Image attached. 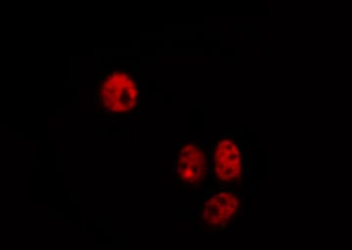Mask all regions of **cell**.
<instances>
[{
    "label": "cell",
    "mask_w": 352,
    "mask_h": 250,
    "mask_svg": "<svg viewBox=\"0 0 352 250\" xmlns=\"http://www.w3.org/2000/svg\"><path fill=\"white\" fill-rule=\"evenodd\" d=\"M95 111L110 122H122L140 106V71L136 66H106L95 75Z\"/></svg>",
    "instance_id": "1"
},
{
    "label": "cell",
    "mask_w": 352,
    "mask_h": 250,
    "mask_svg": "<svg viewBox=\"0 0 352 250\" xmlns=\"http://www.w3.org/2000/svg\"><path fill=\"white\" fill-rule=\"evenodd\" d=\"M212 182L221 190H231L243 181L244 152L231 132L221 134L212 149Z\"/></svg>",
    "instance_id": "2"
},
{
    "label": "cell",
    "mask_w": 352,
    "mask_h": 250,
    "mask_svg": "<svg viewBox=\"0 0 352 250\" xmlns=\"http://www.w3.org/2000/svg\"><path fill=\"white\" fill-rule=\"evenodd\" d=\"M208 157L204 143L190 141L178 146L173 155V180L185 191L195 194L207 184Z\"/></svg>",
    "instance_id": "3"
},
{
    "label": "cell",
    "mask_w": 352,
    "mask_h": 250,
    "mask_svg": "<svg viewBox=\"0 0 352 250\" xmlns=\"http://www.w3.org/2000/svg\"><path fill=\"white\" fill-rule=\"evenodd\" d=\"M243 201L234 190H219L204 203L201 210V221L208 231L221 233L229 227L242 209Z\"/></svg>",
    "instance_id": "4"
}]
</instances>
